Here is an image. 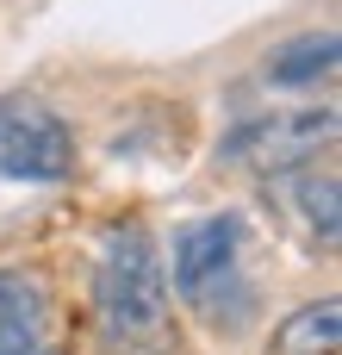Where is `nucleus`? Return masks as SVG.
<instances>
[{
	"label": "nucleus",
	"mask_w": 342,
	"mask_h": 355,
	"mask_svg": "<svg viewBox=\"0 0 342 355\" xmlns=\"http://www.w3.org/2000/svg\"><path fill=\"white\" fill-rule=\"evenodd\" d=\"M93 337L100 355H174V300L156 237L143 225H112L93 268Z\"/></svg>",
	"instance_id": "1"
},
{
	"label": "nucleus",
	"mask_w": 342,
	"mask_h": 355,
	"mask_svg": "<svg viewBox=\"0 0 342 355\" xmlns=\"http://www.w3.org/2000/svg\"><path fill=\"white\" fill-rule=\"evenodd\" d=\"M168 293H181L206 324L231 331L249 312V281H243V218H193L174 231L168 256Z\"/></svg>",
	"instance_id": "2"
},
{
	"label": "nucleus",
	"mask_w": 342,
	"mask_h": 355,
	"mask_svg": "<svg viewBox=\"0 0 342 355\" xmlns=\"http://www.w3.org/2000/svg\"><path fill=\"white\" fill-rule=\"evenodd\" d=\"M75 168V131L62 112L37 94H0V175L6 181H69Z\"/></svg>",
	"instance_id": "3"
},
{
	"label": "nucleus",
	"mask_w": 342,
	"mask_h": 355,
	"mask_svg": "<svg viewBox=\"0 0 342 355\" xmlns=\"http://www.w3.org/2000/svg\"><path fill=\"white\" fill-rule=\"evenodd\" d=\"M330 137H336V112L330 106H312V112H280V119L243 125L231 137V156H243L255 168H293V162H312Z\"/></svg>",
	"instance_id": "4"
},
{
	"label": "nucleus",
	"mask_w": 342,
	"mask_h": 355,
	"mask_svg": "<svg viewBox=\"0 0 342 355\" xmlns=\"http://www.w3.org/2000/svg\"><path fill=\"white\" fill-rule=\"evenodd\" d=\"M0 355H69L56 337L50 287L25 268H0Z\"/></svg>",
	"instance_id": "5"
},
{
	"label": "nucleus",
	"mask_w": 342,
	"mask_h": 355,
	"mask_svg": "<svg viewBox=\"0 0 342 355\" xmlns=\"http://www.w3.org/2000/svg\"><path fill=\"white\" fill-rule=\"evenodd\" d=\"M336 56H342L336 31H305V37H293L268 56V81L274 87H318V81L336 75Z\"/></svg>",
	"instance_id": "6"
},
{
	"label": "nucleus",
	"mask_w": 342,
	"mask_h": 355,
	"mask_svg": "<svg viewBox=\"0 0 342 355\" xmlns=\"http://www.w3.org/2000/svg\"><path fill=\"white\" fill-rule=\"evenodd\" d=\"M336 349H342V300L299 306L274 331V355H336Z\"/></svg>",
	"instance_id": "7"
},
{
	"label": "nucleus",
	"mask_w": 342,
	"mask_h": 355,
	"mask_svg": "<svg viewBox=\"0 0 342 355\" xmlns=\"http://www.w3.org/2000/svg\"><path fill=\"white\" fill-rule=\"evenodd\" d=\"M293 206L305 218V237L336 250V175H293Z\"/></svg>",
	"instance_id": "8"
}]
</instances>
